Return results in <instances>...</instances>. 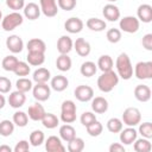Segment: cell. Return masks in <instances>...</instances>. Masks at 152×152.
<instances>
[{
	"mask_svg": "<svg viewBox=\"0 0 152 152\" xmlns=\"http://www.w3.org/2000/svg\"><path fill=\"white\" fill-rule=\"evenodd\" d=\"M116 74L122 80H129L133 76V65L127 53L121 52L115 61Z\"/></svg>",
	"mask_w": 152,
	"mask_h": 152,
	"instance_id": "cell-1",
	"label": "cell"
},
{
	"mask_svg": "<svg viewBox=\"0 0 152 152\" xmlns=\"http://www.w3.org/2000/svg\"><path fill=\"white\" fill-rule=\"evenodd\" d=\"M119 83V76L114 70L102 72L97 78V88L102 93L112 91Z\"/></svg>",
	"mask_w": 152,
	"mask_h": 152,
	"instance_id": "cell-2",
	"label": "cell"
},
{
	"mask_svg": "<svg viewBox=\"0 0 152 152\" xmlns=\"http://www.w3.org/2000/svg\"><path fill=\"white\" fill-rule=\"evenodd\" d=\"M23 21H24V15L20 14L19 12L13 11V12L8 13L7 15H5L2 18V20H1V27L5 31L10 32V31L15 30L18 26H20L23 24Z\"/></svg>",
	"mask_w": 152,
	"mask_h": 152,
	"instance_id": "cell-3",
	"label": "cell"
},
{
	"mask_svg": "<svg viewBox=\"0 0 152 152\" xmlns=\"http://www.w3.org/2000/svg\"><path fill=\"white\" fill-rule=\"evenodd\" d=\"M121 121L126 126L135 127L141 121V113L137 107H127L122 113Z\"/></svg>",
	"mask_w": 152,
	"mask_h": 152,
	"instance_id": "cell-4",
	"label": "cell"
},
{
	"mask_svg": "<svg viewBox=\"0 0 152 152\" xmlns=\"http://www.w3.org/2000/svg\"><path fill=\"white\" fill-rule=\"evenodd\" d=\"M119 26H120V31H124L126 33H135L140 27V21L138 20L137 17L126 15L120 19Z\"/></svg>",
	"mask_w": 152,
	"mask_h": 152,
	"instance_id": "cell-5",
	"label": "cell"
},
{
	"mask_svg": "<svg viewBox=\"0 0 152 152\" xmlns=\"http://www.w3.org/2000/svg\"><path fill=\"white\" fill-rule=\"evenodd\" d=\"M133 74L138 80L152 78V62H138L133 69Z\"/></svg>",
	"mask_w": 152,
	"mask_h": 152,
	"instance_id": "cell-6",
	"label": "cell"
},
{
	"mask_svg": "<svg viewBox=\"0 0 152 152\" xmlns=\"http://www.w3.org/2000/svg\"><path fill=\"white\" fill-rule=\"evenodd\" d=\"M32 95L37 101L44 102L50 99L51 87L48 86V83H36V86L32 87Z\"/></svg>",
	"mask_w": 152,
	"mask_h": 152,
	"instance_id": "cell-7",
	"label": "cell"
},
{
	"mask_svg": "<svg viewBox=\"0 0 152 152\" xmlns=\"http://www.w3.org/2000/svg\"><path fill=\"white\" fill-rule=\"evenodd\" d=\"M74 95L80 102H88L94 97V89L90 86L81 84L75 88Z\"/></svg>",
	"mask_w": 152,
	"mask_h": 152,
	"instance_id": "cell-8",
	"label": "cell"
},
{
	"mask_svg": "<svg viewBox=\"0 0 152 152\" xmlns=\"http://www.w3.org/2000/svg\"><path fill=\"white\" fill-rule=\"evenodd\" d=\"M39 7L42 13L48 18L56 17L58 13L57 0H39Z\"/></svg>",
	"mask_w": 152,
	"mask_h": 152,
	"instance_id": "cell-9",
	"label": "cell"
},
{
	"mask_svg": "<svg viewBox=\"0 0 152 152\" xmlns=\"http://www.w3.org/2000/svg\"><path fill=\"white\" fill-rule=\"evenodd\" d=\"M44 142H45V150L48 152H64L65 151L62 139L57 135H50Z\"/></svg>",
	"mask_w": 152,
	"mask_h": 152,
	"instance_id": "cell-10",
	"label": "cell"
},
{
	"mask_svg": "<svg viewBox=\"0 0 152 152\" xmlns=\"http://www.w3.org/2000/svg\"><path fill=\"white\" fill-rule=\"evenodd\" d=\"M119 133H120V141L122 145H132L134 140L138 138V131L134 127L127 126L126 128H122Z\"/></svg>",
	"mask_w": 152,
	"mask_h": 152,
	"instance_id": "cell-11",
	"label": "cell"
},
{
	"mask_svg": "<svg viewBox=\"0 0 152 152\" xmlns=\"http://www.w3.org/2000/svg\"><path fill=\"white\" fill-rule=\"evenodd\" d=\"M83 26H84V23L82 21V19L77 17H71L66 19L64 23V28L69 33H80L83 30Z\"/></svg>",
	"mask_w": 152,
	"mask_h": 152,
	"instance_id": "cell-12",
	"label": "cell"
},
{
	"mask_svg": "<svg viewBox=\"0 0 152 152\" xmlns=\"http://www.w3.org/2000/svg\"><path fill=\"white\" fill-rule=\"evenodd\" d=\"M6 48L13 53H19L24 49V42L19 36L12 34L6 39Z\"/></svg>",
	"mask_w": 152,
	"mask_h": 152,
	"instance_id": "cell-13",
	"label": "cell"
},
{
	"mask_svg": "<svg viewBox=\"0 0 152 152\" xmlns=\"http://www.w3.org/2000/svg\"><path fill=\"white\" fill-rule=\"evenodd\" d=\"M7 101H8V104L12 108H15L17 109V108H20V107H23L25 104V102H26V95H25V93H23L20 90H14V91H12L8 95Z\"/></svg>",
	"mask_w": 152,
	"mask_h": 152,
	"instance_id": "cell-14",
	"label": "cell"
},
{
	"mask_svg": "<svg viewBox=\"0 0 152 152\" xmlns=\"http://www.w3.org/2000/svg\"><path fill=\"white\" fill-rule=\"evenodd\" d=\"M102 14H103L104 19H107L108 21H116L120 19V10L116 5H114L112 2L103 6Z\"/></svg>",
	"mask_w": 152,
	"mask_h": 152,
	"instance_id": "cell-15",
	"label": "cell"
},
{
	"mask_svg": "<svg viewBox=\"0 0 152 152\" xmlns=\"http://www.w3.org/2000/svg\"><path fill=\"white\" fill-rule=\"evenodd\" d=\"M74 49V42L69 36H61L57 40V51L59 55H68Z\"/></svg>",
	"mask_w": 152,
	"mask_h": 152,
	"instance_id": "cell-16",
	"label": "cell"
},
{
	"mask_svg": "<svg viewBox=\"0 0 152 152\" xmlns=\"http://www.w3.org/2000/svg\"><path fill=\"white\" fill-rule=\"evenodd\" d=\"M45 113H46V112H45L43 104L39 103V101L32 103V104L28 107V109H27L28 119H31V120H33V121H40V120L43 119V116H44Z\"/></svg>",
	"mask_w": 152,
	"mask_h": 152,
	"instance_id": "cell-17",
	"label": "cell"
},
{
	"mask_svg": "<svg viewBox=\"0 0 152 152\" xmlns=\"http://www.w3.org/2000/svg\"><path fill=\"white\" fill-rule=\"evenodd\" d=\"M137 18L139 21L142 23H151L152 21V6L148 4H141L137 10Z\"/></svg>",
	"mask_w": 152,
	"mask_h": 152,
	"instance_id": "cell-18",
	"label": "cell"
},
{
	"mask_svg": "<svg viewBox=\"0 0 152 152\" xmlns=\"http://www.w3.org/2000/svg\"><path fill=\"white\" fill-rule=\"evenodd\" d=\"M133 93L134 97L140 102H147L151 99V88L146 84H138Z\"/></svg>",
	"mask_w": 152,
	"mask_h": 152,
	"instance_id": "cell-19",
	"label": "cell"
},
{
	"mask_svg": "<svg viewBox=\"0 0 152 152\" xmlns=\"http://www.w3.org/2000/svg\"><path fill=\"white\" fill-rule=\"evenodd\" d=\"M24 17L28 20H36L39 18L42 11H40V7L36 4V2H28L24 6Z\"/></svg>",
	"mask_w": 152,
	"mask_h": 152,
	"instance_id": "cell-20",
	"label": "cell"
},
{
	"mask_svg": "<svg viewBox=\"0 0 152 152\" xmlns=\"http://www.w3.org/2000/svg\"><path fill=\"white\" fill-rule=\"evenodd\" d=\"M74 49L76 50V53L81 57H87L91 51L89 42H87L84 38H77L74 42Z\"/></svg>",
	"mask_w": 152,
	"mask_h": 152,
	"instance_id": "cell-21",
	"label": "cell"
},
{
	"mask_svg": "<svg viewBox=\"0 0 152 152\" xmlns=\"http://www.w3.org/2000/svg\"><path fill=\"white\" fill-rule=\"evenodd\" d=\"M108 101L102 96H96L91 99V109L96 114H103L108 110Z\"/></svg>",
	"mask_w": 152,
	"mask_h": 152,
	"instance_id": "cell-22",
	"label": "cell"
},
{
	"mask_svg": "<svg viewBox=\"0 0 152 152\" xmlns=\"http://www.w3.org/2000/svg\"><path fill=\"white\" fill-rule=\"evenodd\" d=\"M69 86V80L63 76V75H57V76H53L51 78V82H50V87L51 89H53L55 91H63L68 88Z\"/></svg>",
	"mask_w": 152,
	"mask_h": 152,
	"instance_id": "cell-23",
	"label": "cell"
},
{
	"mask_svg": "<svg viewBox=\"0 0 152 152\" xmlns=\"http://www.w3.org/2000/svg\"><path fill=\"white\" fill-rule=\"evenodd\" d=\"M27 52H44L46 51V45L45 42L39 39V38H32L27 42L26 44Z\"/></svg>",
	"mask_w": 152,
	"mask_h": 152,
	"instance_id": "cell-24",
	"label": "cell"
},
{
	"mask_svg": "<svg viewBox=\"0 0 152 152\" xmlns=\"http://www.w3.org/2000/svg\"><path fill=\"white\" fill-rule=\"evenodd\" d=\"M51 78V72L46 68H38L32 74V81L36 83H48V81Z\"/></svg>",
	"mask_w": 152,
	"mask_h": 152,
	"instance_id": "cell-25",
	"label": "cell"
},
{
	"mask_svg": "<svg viewBox=\"0 0 152 152\" xmlns=\"http://www.w3.org/2000/svg\"><path fill=\"white\" fill-rule=\"evenodd\" d=\"M58 133H59V138H61L63 141H65V142L70 141L71 139H74V138L76 137V129H75L70 124H64V125H62V126L59 127Z\"/></svg>",
	"mask_w": 152,
	"mask_h": 152,
	"instance_id": "cell-26",
	"label": "cell"
},
{
	"mask_svg": "<svg viewBox=\"0 0 152 152\" xmlns=\"http://www.w3.org/2000/svg\"><path fill=\"white\" fill-rule=\"evenodd\" d=\"M97 68L104 72V71H109V70H113V66H114V62H113V58L109 56V55H102L99 57L97 59Z\"/></svg>",
	"mask_w": 152,
	"mask_h": 152,
	"instance_id": "cell-27",
	"label": "cell"
},
{
	"mask_svg": "<svg viewBox=\"0 0 152 152\" xmlns=\"http://www.w3.org/2000/svg\"><path fill=\"white\" fill-rule=\"evenodd\" d=\"M96 71H97V65L91 61H86L81 64L80 72L84 77H91L96 74Z\"/></svg>",
	"mask_w": 152,
	"mask_h": 152,
	"instance_id": "cell-28",
	"label": "cell"
},
{
	"mask_svg": "<svg viewBox=\"0 0 152 152\" xmlns=\"http://www.w3.org/2000/svg\"><path fill=\"white\" fill-rule=\"evenodd\" d=\"M133 148L135 152H150L152 150V144L150 141V139L146 138H140V139H135L133 142Z\"/></svg>",
	"mask_w": 152,
	"mask_h": 152,
	"instance_id": "cell-29",
	"label": "cell"
},
{
	"mask_svg": "<svg viewBox=\"0 0 152 152\" xmlns=\"http://www.w3.org/2000/svg\"><path fill=\"white\" fill-rule=\"evenodd\" d=\"M86 26L91 30V31H95V32H101L103 31L106 27H107V24L104 20L102 19H99V18H89L87 21H86Z\"/></svg>",
	"mask_w": 152,
	"mask_h": 152,
	"instance_id": "cell-30",
	"label": "cell"
},
{
	"mask_svg": "<svg viewBox=\"0 0 152 152\" xmlns=\"http://www.w3.org/2000/svg\"><path fill=\"white\" fill-rule=\"evenodd\" d=\"M26 61L32 66H39L45 62V53L44 52H27Z\"/></svg>",
	"mask_w": 152,
	"mask_h": 152,
	"instance_id": "cell-31",
	"label": "cell"
},
{
	"mask_svg": "<svg viewBox=\"0 0 152 152\" xmlns=\"http://www.w3.org/2000/svg\"><path fill=\"white\" fill-rule=\"evenodd\" d=\"M71 58L68 55H59L56 59V68L62 72L69 71L71 69Z\"/></svg>",
	"mask_w": 152,
	"mask_h": 152,
	"instance_id": "cell-32",
	"label": "cell"
},
{
	"mask_svg": "<svg viewBox=\"0 0 152 152\" xmlns=\"http://www.w3.org/2000/svg\"><path fill=\"white\" fill-rule=\"evenodd\" d=\"M40 121L42 125L48 129H53L59 125V119L52 113H45Z\"/></svg>",
	"mask_w": 152,
	"mask_h": 152,
	"instance_id": "cell-33",
	"label": "cell"
},
{
	"mask_svg": "<svg viewBox=\"0 0 152 152\" xmlns=\"http://www.w3.org/2000/svg\"><path fill=\"white\" fill-rule=\"evenodd\" d=\"M45 141V135L43 133V131L40 129H34L30 133V137H28V142L30 145L37 147V146H40L43 142Z\"/></svg>",
	"mask_w": 152,
	"mask_h": 152,
	"instance_id": "cell-34",
	"label": "cell"
},
{
	"mask_svg": "<svg viewBox=\"0 0 152 152\" xmlns=\"http://www.w3.org/2000/svg\"><path fill=\"white\" fill-rule=\"evenodd\" d=\"M18 62H19V59H18L15 56L8 55V56L4 57L2 62H1V66H2V69L6 70V71H13V70L15 69Z\"/></svg>",
	"mask_w": 152,
	"mask_h": 152,
	"instance_id": "cell-35",
	"label": "cell"
},
{
	"mask_svg": "<svg viewBox=\"0 0 152 152\" xmlns=\"http://www.w3.org/2000/svg\"><path fill=\"white\" fill-rule=\"evenodd\" d=\"M14 122L11 120H2L0 121V135L2 137H10L14 132Z\"/></svg>",
	"mask_w": 152,
	"mask_h": 152,
	"instance_id": "cell-36",
	"label": "cell"
},
{
	"mask_svg": "<svg viewBox=\"0 0 152 152\" xmlns=\"http://www.w3.org/2000/svg\"><path fill=\"white\" fill-rule=\"evenodd\" d=\"M15 87H17V90H20L23 93H27L30 90H32V87H33V83H32V80L27 78V77H20L15 82Z\"/></svg>",
	"mask_w": 152,
	"mask_h": 152,
	"instance_id": "cell-37",
	"label": "cell"
},
{
	"mask_svg": "<svg viewBox=\"0 0 152 152\" xmlns=\"http://www.w3.org/2000/svg\"><path fill=\"white\" fill-rule=\"evenodd\" d=\"M12 121L14 122L15 126L18 127H25L28 122V115L23 112V110H17L14 114H13V119Z\"/></svg>",
	"mask_w": 152,
	"mask_h": 152,
	"instance_id": "cell-38",
	"label": "cell"
},
{
	"mask_svg": "<svg viewBox=\"0 0 152 152\" xmlns=\"http://www.w3.org/2000/svg\"><path fill=\"white\" fill-rule=\"evenodd\" d=\"M106 126L110 133H119L124 128V124H122L121 119H119V118H110L107 121Z\"/></svg>",
	"mask_w": 152,
	"mask_h": 152,
	"instance_id": "cell-39",
	"label": "cell"
},
{
	"mask_svg": "<svg viewBox=\"0 0 152 152\" xmlns=\"http://www.w3.org/2000/svg\"><path fill=\"white\" fill-rule=\"evenodd\" d=\"M84 148V140L82 138L75 137L70 141H68V151L69 152H81Z\"/></svg>",
	"mask_w": 152,
	"mask_h": 152,
	"instance_id": "cell-40",
	"label": "cell"
},
{
	"mask_svg": "<svg viewBox=\"0 0 152 152\" xmlns=\"http://www.w3.org/2000/svg\"><path fill=\"white\" fill-rule=\"evenodd\" d=\"M13 72L17 75V76H20V77H25L27 76L30 72H31V66L27 62H23V61H19L15 69L13 70Z\"/></svg>",
	"mask_w": 152,
	"mask_h": 152,
	"instance_id": "cell-41",
	"label": "cell"
},
{
	"mask_svg": "<svg viewBox=\"0 0 152 152\" xmlns=\"http://www.w3.org/2000/svg\"><path fill=\"white\" fill-rule=\"evenodd\" d=\"M86 129H87V133L90 137H99L102 133V131H103V126H102V124L100 121L95 120L94 122H91L90 125H88L86 127Z\"/></svg>",
	"mask_w": 152,
	"mask_h": 152,
	"instance_id": "cell-42",
	"label": "cell"
},
{
	"mask_svg": "<svg viewBox=\"0 0 152 152\" xmlns=\"http://www.w3.org/2000/svg\"><path fill=\"white\" fill-rule=\"evenodd\" d=\"M138 133L146 139H151L152 138V124L150 121L139 124V128H138Z\"/></svg>",
	"mask_w": 152,
	"mask_h": 152,
	"instance_id": "cell-43",
	"label": "cell"
},
{
	"mask_svg": "<svg viewBox=\"0 0 152 152\" xmlns=\"http://www.w3.org/2000/svg\"><path fill=\"white\" fill-rule=\"evenodd\" d=\"M106 38H107V40L109 43L116 44V43H119L121 40V31L119 28H115V27L109 28L107 31V33H106Z\"/></svg>",
	"mask_w": 152,
	"mask_h": 152,
	"instance_id": "cell-44",
	"label": "cell"
},
{
	"mask_svg": "<svg viewBox=\"0 0 152 152\" xmlns=\"http://www.w3.org/2000/svg\"><path fill=\"white\" fill-rule=\"evenodd\" d=\"M95 120H97V119H96L95 113H93V112H83V113L81 114V118H80V121H81V124H82L84 127H87L88 125H90V124L94 122Z\"/></svg>",
	"mask_w": 152,
	"mask_h": 152,
	"instance_id": "cell-45",
	"label": "cell"
},
{
	"mask_svg": "<svg viewBox=\"0 0 152 152\" xmlns=\"http://www.w3.org/2000/svg\"><path fill=\"white\" fill-rule=\"evenodd\" d=\"M77 1L76 0H57V5L58 8L64 10V11H72L76 7Z\"/></svg>",
	"mask_w": 152,
	"mask_h": 152,
	"instance_id": "cell-46",
	"label": "cell"
},
{
	"mask_svg": "<svg viewBox=\"0 0 152 152\" xmlns=\"http://www.w3.org/2000/svg\"><path fill=\"white\" fill-rule=\"evenodd\" d=\"M6 5L10 10L19 12L25 6V0H6Z\"/></svg>",
	"mask_w": 152,
	"mask_h": 152,
	"instance_id": "cell-47",
	"label": "cell"
},
{
	"mask_svg": "<svg viewBox=\"0 0 152 152\" xmlns=\"http://www.w3.org/2000/svg\"><path fill=\"white\" fill-rule=\"evenodd\" d=\"M11 88H12L11 80L5 77V76H0V93L1 94H7V93H10Z\"/></svg>",
	"mask_w": 152,
	"mask_h": 152,
	"instance_id": "cell-48",
	"label": "cell"
},
{
	"mask_svg": "<svg viewBox=\"0 0 152 152\" xmlns=\"http://www.w3.org/2000/svg\"><path fill=\"white\" fill-rule=\"evenodd\" d=\"M61 120L64 124H72L76 121V112H61Z\"/></svg>",
	"mask_w": 152,
	"mask_h": 152,
	"instance_id": "cell-49",
	"label": "cell"
},
{
	"mask_svg": "<svg viewBox=\"0 0 152 152\" xmlns=\"http://www.w3.org/2000/svg\"><path fill=\"white\" fill-rule=\"evenodd\" d=\"M77 107L72 100H65L62 102L61 106V112H76Z\"/></svg>",
	"mask_w": 152,
	"mask_h": 152,
	"instance_id": "cell-50",
	"label": "cell"
},
{
	"mask_svg": "<svg viewBox=\"0 0 152 152\" xmlns=\"http://www.w3.org/2000/svg\"><path fill=\"white\" fill-rule=\"evenodd\" d=\"M28 150H30V142L27 140H19L13 148L14 152H27Z\"/></svg>",
	"mask_w": 152,
	"mask_h": 152,
	"instance_id": "cell-51",
	"label": "cell"
},
{
	"mask_svg": "<svg viewBox=\"0 0 152 152\" xmlns=\"http://www.w3.org/2000/svg\"><path fill=\"white\" fill-rule=\"evenodd\" d=\"M142 48L147 51H152V33H146L141 39Z\"/></svg>",
	"mask_w": 152,
	"mask_h": 152,
	"instance_id": "cell-52",
	"label": "cell"
},
{
	"mask_svg": "<svg viewBox=\"0 0 152 152\" xmlns=\"http://www.w3.org/2000/svg\"><path fill=\"white\" fill-rule=\"evenodd\" d=\"M108 150L109 152H125V147L121 142H113Z\"/></svg>",
	"mask_w": 152,
	"mask_h": 152,
	"instance_id": "cell-53",
	"label": "cell"
},
{
	"mask_svg": "<svg viewBox=\"0 0 152 152\" xmlns=\"http://www.w3.org/2000/svg\"><path fill=\"white\" fill-rule=\"evenodd\" d=\"M0 152H12V148L8 145H1L0 146Z\"/></svg>",
	"mask_w": 152,
	"mask_h": 152,
	"instance_id": "cell-54",
	"label": "cell"
},
{
	"mask_svg": "<svg viewBox=\"0 0 152 152\" xmlns=\"http://www.w3.org/2000/svg\"><path fill=\"white\" fill-rule=\"evenodd\" d=\"M5 104H6V99H5V96L0 93V109H2V108L5 107Z\"/></svg>",
	"mask_w": 152,
	"mask_h": 152,
	"instance_id": "cell-55",
	"label": "cell"
},
{
	"mask_svg": "<svg viewBox=\"0 0 152 152\" xmlns=\"http://www.w3.org/2000/svg\"><path fill=\"white\" fill-rule=\"evenodd\" d=\"M0 20H2V12L0 11Z\"/></svg>",
	"mask_w": 152,
	"mask_h": 152,
	"instance_id": "cell-56",
	"label": "cell"
},
{
	"mask_svg": "<svg viewBox=\"0 0 152 152\" xmlns=\"http://www.w3.org/2000/svg\"><path fill=\"white\" fill-rule=\"evenodd\" d=\"M107 1H109V2H112V4H113V2H115V1H118V0H107Z\"/></svg>",
	"mask_w": 152,
	"mask_h": 152,
	"instance_id": "cell-57",
	"label": "cell"
}]
</instances>
